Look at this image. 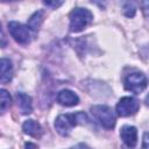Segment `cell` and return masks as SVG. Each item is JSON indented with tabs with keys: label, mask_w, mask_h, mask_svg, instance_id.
<instances>
[{
	"label": "cell",
	"mask_w": 149,
	"mask_h": 149,
	"mask_svg": "<svg viewBox=\"0 0 149 149\" xmlns=\"http://www.w3.org/2000/svg\"><path fill=\"white\" fill-rule=\"evenodd\" d=\"M147 87V77L142 72H132L125 78V88L135 94L141 93Z\"/></svg>",
	"instance_id": "cell-5"
},
{
	"label": "cell",
	"mask_w": 149,
	"mask_h": 149,
	"mask_svg": "<svg viewBox=\"0 0 149 149\" xmlns=\"http://www.w3.org/2000/svg\"><path fill=\"white\" fill-rule=\"evenodd\" d=\"M120 137L128 148L133 149L137 143V129L134 126H123L120 130Z\"/></svg>",
	"instance_id": "cell-7"
},
{
	"label": "cell",
	"mask_w": 149,
	"mask_h": 149,
	"mask_svg": "<svg viewBox=\"0 0 149 149\" xmlns=\"http://www.w3.org/2000/svg\"><path fill=\"white\" fill-rule=\"evenodd\" d=\"M13 77V65L7 58H1L0 62V80L2 84L9 83Z\"/></svg>",
	"instance_id": "cell-11"
},
{
	"label": "cell",
	"mask_w": 149,
	"mask_h": 149,
	"mask_svg": "<svg viewBox=\"0 0 149 149\" xmlns=\"http://www.w3.org/2000/svg\"><path fill=\"white\" fill-rule=\"evenodd\" d=\"M140 108V102L133 97H123L116 104V113L121 118H127L137 113Z\"/></svg>",
	"instance_id": "cell-6"
},
{
	"label": "cell",
	"mask_w": 149,
	"mask_h": 149,
	"mask_svg": "<svg viewBox=\"0 0 149 149\" xmlns=\"http://www.w3.org/2000/svg\"><path fill=\"white\" fill-rule=\"evenodd\" d=\"M72 149H88L86 146H84V144H78L76 148H72Z\"/></svg>",
	"instance_id": "cell-18"
},
{
	"label": "cell",
	"mask_w": 149,
	"mask_h": 149,
	"mask_svg": "<svg viewBox=\"0 0 149 149\" xmlns=\"http://www.w3.org/2000/svg\"><path fill=\"white\" fill-rule=\"evenodd\" d=\"M42 20H43V13H42L41 10L35 12V13L30 16V19H29V21H28V27H29V29H30L31 31L36 33V31L38 30V28L41 27Z\"/></svg>",
	"instance_id": "cell-12"
},
{
	"label": "cell",
	"mask_w": 149,
	"mask_h": 149,
	"mask_svg": "<svg viewBox=\"0 0 149 149\" xmlns=\"http://www.w3.org/2000/svg\"><path fill=\"white\" fill-rule=\"evenodd\" d=\"M26 149H36V144H33V143H26Z\"/></svg>",
	"instance_id": "cell-17"
},
{
	"label": "cell",
	"mask_w": 149,
	"mask_h": 149,
	"mask_svg": "<svg viewBox=\"0 0 149 149\" xmlns=\"http://www.w3.org/2000/svg\"><path fill=\"white\" fill-rule=\"evenodd\" d=\"M142 147H143V149H149V132L144 133V135H143Z\"/></svg>",
	"instance_id": "cell-16"
},
{
	"label": "cell",
	"mask_w": 149,
	"mask_h": 149,
	"mask_svg": "<svg viewBox=\"0 0 149 149\" xmlns=\"http://www.w3.org/2000/svg\"><path fill=\"white\" fill-rule=\"evenodd\" d=\"M57 102L65 107H72V106L78 105L79 98L73 91L65 88L57 93Z\"/></svg>",
	"instance_id": "cell-8"
},
{
	"label": "cell",
	"mask_w": 149,
	"mask_h": 149,
	"mask_svg": "<svg viewBox=\"0 0 149 149\" xmlns=\"http://www.w3.org/2000/svg\"><path fill=\"white\" fill-rule=\"evenodd\" d=\"M0 100H1V102H0V105H1V112L3 113L12 105V98H10L9 93L5 88H1V91H0Z\"/></svg>",
	"instance_id": "cell-13"
},
{
	"label": "cell",
	"mask_w": 149,
	"mask_h": 149,
	"mask_svg": "<svg viewBox=\"0 0 149 149\" xmlns=\"http://www.w3.org/2000/svg\"><path fill=\"white\" fill-rule=\"evenodd\" d=\"M122 12L127 17H133L136 13V7L133 2H123L122 3Z\"/></svg>",
	"instance_id": "cell-14"
},
{
	"label": "cell",
	"mask_w": 149,
	"mask_h": 149,
	"mask_svg": "<svg viewBox=\"0 0 149 149\" xmlns=\"http://www.w3.org/2000/svg\"><path fill=\"white\" fill-rule=\"evenodd\" d=\"M88 121L87 115L84 112H76V113H68L61 114L55 120V129L62 136H68L73 127L78 125H84Z\"/></svg>",
	"instance_id": "cell-1"
},
{
	"label": "cell",
	"mask_w": 149,
	"mask_h": 149,
	"mask_svg": "<svg viewBox=\"0 0 149 149\" xmlns=\"http://www.w3.org/2000/svg\"><path fill=\"white\" fill-rule=\"evenodd\" d=\"M93 20L92 13L87 8L77 7L70 13V31L79 33L84 30Z\"/></svg>",
	"instance_id": "cell-2"
},
{
	"label": "cell",
	"mask_w": 149,
	"mask_h": 149,
	"mask_svg": "<svg viewBox=\"0 0 149 149\" xmlns=\"http://www.w3.org/2000/svg\"><path fill=\"white\" fill-rule=\"evenodd\" d=\"M22 130H23L24 134H27V135H29V136H31V137H35V139L41 137V135H42V133H43L41 125H40L37 121L31 120V119H29V120H27V121L23 122V125H22Z\"/></svg>",
	"instance_id": "cell-9"
},
{
	"label": "cell",
	"mask_w": 149,
	"mask_h": 149,
	"mask_svg": "<svg viewBox=\"0 0 149 149\" xmlns=\"http://www.w3.org/2000/svg\"><path fill=\"white\" fill-rule=\"evenodd\" d=\"M92 116L106 129H112L115 126V115L111 107L106 105H94L90 108Z\"/></svg>",
	"instance_id": "cell-3"
},
{
	"label": "cell",
	"mask_w": 149,
	"mask_h": 149,
	"mask_svg": "<svg viewBox=\"0 0 149 149\" xmlns=\"http://www.w3.org/2000/svg\"><path fill=\"white\" fill-rule=\"evenodd\" d=\"M8 30L12 37L20 44H28L31 41V30L28 26L16 21H10L8 22Z\"/></svg>",
	"instance_id": "cell-4"
},
{
	"label": "cell",
	"mask_w": 149,
	"mask_h": 149,
	"mask_svg": "<svg viewBox=\"0 0 149 149\" xmlns=\"http://www.w3.org/2000/svg\"><path fill=\"white\" fill-rule=\"evenodd\" d=\"M43 3H44L45 6H48V7L57 8V7H59V6L63 3V1H44Z\"/></svg>",
	"instance_id": "cell-15"
},
{
	"label": "cell",
	"mask_w": 149,
	"mask_h": 149,
	"mask_svg": "<svg viewBox=\"0 0 149 149\" xmlns=\"http://www.w3.org/2000/svg\"><path fill=\"white\" fill-rule=\"evenodd\" d=\"M144 102H146V104L149 106V93L147 94V97H146V99H144Z\"/></svg>",
	"instance_id": "cell-19"
},
{
	"label": "cell",
	"mask_w": 149,
	"mask_h": 149,
	"mask_svg": "<svg viewBox=\"0 0 149 149\" xmlns=\"http://www.w3.org/2000/svg\"><path fill=\"white\" fill-rule=\"evenodd\" d=\"M16 102H17V107L20 109V112L24 115L30 114L33 112V102H31V98L22 92L16 93Z\"/></svg>",
	"instance_id": "cell-10"
}]
</instances>
